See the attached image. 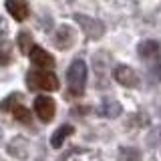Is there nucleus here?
<instances>
[{"label":"nucleus","instance_id":"f257e3e1","mask_svg":"<svg viewBox=\"0 0 161 161\" xmlns=\"http://www.w3.org/2000/svg\"><path fill=\"white\" fill-rule=\"evenodd\" d=\"M87 63L83 58H75L70 63V67L67 70V83H69V91L73 97L85 93V85H87Z\"/></svg>","mask_w":161,"mask_h":161},{"label":"nucleus","instance_id":"f03ea898","mask_svg":"<svg viewBox=\"0 0 161 161\" xmlns=\"http://www.w3.org/2000/svg\"><path fill=\"white\" fill-rule=\"evenodd\" d=\"M26 80H28L30 89H40V91H58V87H60L57 75L50 73L48 69L30 70V73L26 75Z\"/></svg>","mask_w":161,"mask_h":161},{"label":"nucleus","instance_id":"7ed1b4c3","mask_svg":"<svg viewBox=\"0 0 161 161\" xmlns=\"http://www.w3.org/2000/svg\"><path fill=\"white\" fill-rule=\"evenodd\" d=\"M75 22H77L80 26V30L93 40H97V38H101L105 34V24L101 22V20H97V18L87 16V14H75Z\"/></svg>","mask_w":161,"mask_h":161},{"label":"nucleus","instance_id":"20e7f679","mask_svg":"<svg viewBox=\"0 0 161 161\" xmlns=\"http://www.w3.org/2000/svg\"><path fill=\"white\" fill-rule=\"evenodd\" d=\"M34 113L42 123H50L54 119V113H57V103L47 95H40L34 99Z\"/></svg>","mask_w":161,"mask_h":161},{"label":"nucleus","instance_id":"39448f33","mask_svg":"<svg viewBox=\"0 0 161 161\" xmlns=\"http://www.w3.org/2000/svg\"><path fill=\"white\" fill-rule=\"evenodd\" d=\"M113 79L117 80L119 85L129 87V89H137L139 87V75L131 67H127V64H117L115 70H113Z\"/></svg>","mask_w":161,"mask_h":161},{"label":"nucleus","instance_id":"423d86ee","mask_svg":"<svg viewBox=\"0 0 161 161\" xmlns=\"http://www.w3.org/2000/svg\"><path fill=\"white\" fill-rule=\"evenodd\" d=\"M28 57L32 60V64H36L40 69H53L54 67V57L47 53L42 47H32L28 50Z\"/></svg>","mask_w":161,"mask_h":161},{"label":"nucleus","instance_id":"0eeeda50","mask_svg":"<svg viewBox=\"0 0 161 161\" xmlns=\"http://www.w3.org/2000/svg\"><path fill=\"white\" fill-rule=\"evenodd\" d=\"M6 10H8L10 16L14 20H18V22L26 20L28 14H30V8H28L26 0H6Z\"/></svg>","mask_w":161,"mask_h":161},{"label":"nucleus","instance_id":"6e6552de","mask_svg":"<svg viewBox=\"0 0 161 161\" xmlns=\"http://www.w3.org/2000/svg\"><path fill=\"white\" fill-rule=\"evenodd\" d=\"M73 42H75V30L70 28V26H58L57 30V34H54V47L60 48V50H67L73 47Z\"/></svg>","mask_w":161,"mask_h":161},{"label":"nucleus","instance_id":"1a4fd4ad","mask_svg":"<svg viewBox=\"0 0 161 161\" xmlns=\"http://www.w3.org/2000/svg\"><path fill=\"white\" fill-rule=\"evenodd\" d=\"M137 53H139V57L145 58V60L159 58L161 57V44L157 40H143V42H139Z\"/></svg>","mask_w":161,"mask_h":161},{"label":"nucleus","instance_id":"9d476101","mask_svg":"<svg viewBox=\"0 0 161 161\" xmlns=\"http://www.w3.org/2000/svg\"><path fill=\"white\" fill-rule=\"evenodd\" d=\"M123 113V107H121L119 101H113V99H105L101 103V107L97 109V115L99 117H105V119H115Z\"/></svg>","mask_w":161,"mask_h":161},{"label":"nucleus","instance_id":"9b49d317","mask_svg":"<svg viewBox=\"0 0 161 161\" xmlns=\"http://www.w3.org/2000/svg\"><path fill=\"white\" fill-rule=\"evenodd\" d=\"M6 151H8V155H12V157H16V159H26L28 141L24 137H14V139H10V143L6 145Z\"/></svg>","mask_w":161,"mask_h":161},{"label":"nucleus","instance_id":"f8f14e48","mask_svg":"<svg viewBox=\"0 0 161 161\" xmlns=\"http://www.w3.org/2000/svg\"><path fill=\"white\" fill-rule=\"evenodd\" d=\"M73 133H75L73 125H60V127L53 133V137H50V145H53L54 149H60L64 145V141L69 137H73Z\"/></svg>","mask_w":161,"mask_h":161},{"label":"nucleus","instance_id":"ddd939ff","mask_svg":"<svg viewBox=\"0 0 161 161\" xmlns=\"http://www.w3.org/2000/svg\"><path fill=\"white\" fill-rule=\"evenodd\" d=\"M12 117L16 119L18 123H24V125L32 123V113H30L24 105H14V107H12Z\"/></svg>","mask_w":161,"mask_h":161},{"label":"nucleus","instance_id":"4468645a","mask_svg":"<svg viewBox=\"0 0 161 161\" xmlns=\"http://www.w3.org/2000/svg\"><path fill=\"white\" fill-rule=\"evenodd\" d=\"M12 63V42L0 40V67H6Z\"/></svg>","mask_w":161,"mask_h":161},{"label":"nucleus","instance_id":"2eb2a0df","mask_svg":"<svg viewBox=\"0 0 161 161\" xmlns=\"http://www.w3.org/2000/svg\"><path fill=\"white\" fill-rule=\"evenodd\" d=\"M121 161H141V151L135 147H123L119 151Z\"/></svg>","mask_w":161,"mask_h":161},{"label":"nucleus","instance_id":"dca6fc26","mask_svg":"<svg viewBox=\"0 0 161 161\" xmlns=\"http://www.w3.org/2000/svg\"><path fill=\"white\" fill-rule=\"evenodd\" d=\"M16 42H18L20 53H24V54H28V50L32 48V36H30L28 32H20L18 38H16Z\"/></svg>","mask_w":161,"mask_h":161},{"label":"nucleus","instance_id":"f3484780","mask_svg":"<svg viewBox=\"0 0 161 161\" xmlns=\"http://www.w3.org/2000/svg\"><path fill=\"white\" fill-rule=\"evenodd\" d=\"M20 99H22V95H20V93H10L8 97L0 103V111H12L14 105L20 103Z\"/></svg>","mask_w":161,"mask_h":161},{"label":"nucleus","instance_id":"a211bd4d","mask_svg":"<svg viewBox=\"0 0 161 161\" xmlns=\"http://www.w3.org/2000/svg\"><path fill=\"white\" fill-rule=\"evenodd\" d=\"M109 63H101V57H95V73L101 75V87H107V83H105V70H107Z\"/></svg>","mask_w":161,"mask_h":161},{"label":"nucleus","instance_id":"6ab92c4d","mask_svg":"<svg viewBox=\"0 0 161 161\" xmlns=\"http://www.w3.org/2000/svg\"><path fill=\"white\" fill-rule=\"evenodd\" d=\"M159 143H161V127H157L149 135V147H157Z\"/></svg>","mask_w":161,"mask_h":161},{"label":"nucleus","instance_id":"aec40b11","mask_svg":"<svg viewBox=\"0 0 161 161\" xmlns=\"http://www.w3.org/2000/svg\"><path fill=\"white\" fill-rule=\"evenodd\" d=\"M153 75H155V79H157V80H161V64L153 69Z\"/></svg>","mask_w":161,"mask_h":161},{"label":"nucleus","instance_id":"412c9836","mask_svg":"<svg viewBox=\"0 0 161 161\" xmlns=\"http://www.w3.org/2000/svg\"><path fill=\"white\" fill-rule=\"evenodd\" d=\"M0 139H2V131H0Z\"/></svg>","mask_w":161,"mask_h":161}]
</instances>
